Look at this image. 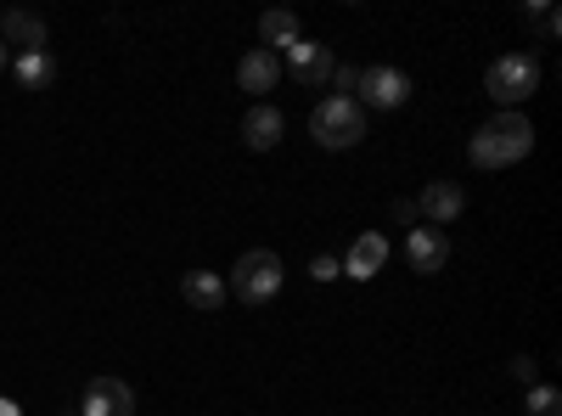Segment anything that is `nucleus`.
I'll list each match as a JSON object with an SVG mask.
<instances>
[{"instance_id": "nucleus-23", "label": "nucleus", "mask_w": 562, "mask_h": 416, "mask_svg": "<svg viewBox=\"0 0 562 416\" xmlns=\"http://www.w3.org/2000/svg\"><path fill=\"white\" fill-rule=\"evenodd\" d=\"M12 68V52H7V45H0V74H7Z\"/></svg>"}, {"instance_id": "nucleus-21", "label": "nucleus", "mask_w": 562, "mask_h": 416, "mask_svg": "<svg viewBox=\"0 0 562 416\" xmlns=\"http://www.w3.org/2000/svg\"><path fill=\"white\" fill-rule=\"evenodd\" d=\"M512 378H518L524 389H535L540 383V360L535 355H518V360H512Z\"/></svg>"}, {"instance_id": "nucleus-9", "label": "nucleus", "mask_w": 562, "mask_h": 416, "mask_svg": "<svg viewBox=\"0 0 562 416\" xmlns=\"http://www.w3.org/2000/svg\"><path fill=\"white\" fill-rule=\"evenodd\" d=\"M461 209H467V192L456 187V180H428V187H422V198H416V214L428 220L434 231H439V225H450Z\"/></svg>"}, {"instance_id": "nucleus-6", "label": "nucleus", "mask_w": 562, "mask_h": 416, "mask_svg": "<svg viewBox=\"0 0 562 416\" xmlns=\"http://www.w3.org/2000/svg\"><path fill=\"white\" fill-rule=\"evenodd\" d=\"M333 68H338V63H333V45H321V40H304V34H299V40L288 45V74H293V79H299L304 90L326 85V79H333Z\"/></svg>"}, {"instance_id": "nucleus-16", "label": "nucleus", "mask_w": 562, "mask_h": 416, "mask_svg": "<svg viewBox=\"0 0 562 416\" xmlns=\"http://www.w3.org/2000/svg\"><path fill=\"white\" fill-rule=\"evenodd\" d=\"M293 40H299V18H293L288 7H276V12L259 18V52H270V45H281V52H288Z\"/></svg>"}, {"instance_id": "nucleus-11", "label": "nucleus", "mask_w": 562, "mask_h": 416, "mask_svg": "<svg viewBox=\"0 0 562 416\" xmlns=\"http://www.w3.org/2000/svg\"><path fill=\"white\" fill-rule=\"evenodd\" d=\"M45 18L12 7V12H0V45H18V52H45Z\"/></svg>"}, {"instance_id": "nucleus-24", "label": "nucleus", "mask_w": 562, "mask_h": 416, "mask_svg": "<svg viewBox=\"0 0 562 416\" xmlns=\"http://www.w3.org/2000/svg\"><path fill=\"white\" fill-rule=\"evenodd\" d=\"M0 416H18V411H12V405H7V400H0Z\"/></svg>"}, {"instance_id": "nucleus-15", "label": "nucleus", "mask_w": 562, "mask_h": 416, "mask_svg": "<svg viewBox=\"0 0 562 416\" xmlns=\"http://www.w3.org/2000/svg\"><path fill=\"white\" fill-rule=\"evenodd\" d=\"M12 79L23 90H52L57 85V57L52 52H18L12 57Z\"/></svg>"}, {"instance_id": "nucleus-12", "label": "nucleus", "mask_w": 562, "mask_h": 416, "mask_svg": "<svg viewBox=\"0 0 562 416\" xmlns=\"http://www.w3.org/2000/svg\"><path fill=\"white\" fill-rule=\"evenodd\" d=\"M281 130H288V119H281L270 102H254L248 119H243V147H248V153H270V147L281 142Z\"/></svg>"}, {"instance_id": "nucleus-22", "label": "nucleus", "mask_w": 562, "mask_h": 416, "mask_svg": "<svg viewBox=\"0 0 562 416\" xmlns=\"http://www.w3.org/2000/svg\"><path fill=\"white\" fill-rule=\"evenodd\" d=\"M394 220H400V225H416L422 214H416V203H411V198H394Z\"/></svg>"}, {"instance_id": "nucleus-2", "label": "nucleus", "mask_w": 562, "mask_h": 416, "mask_svg": "<svg viewBox=\"0 0 562 416\" xmlns=\"http://www.w3.org/2000/svg\"><path fill=\"white\" fill-rule=\"evenodd\" d=\"M310 135H315L326 153H349V147L366 142V108L355 97H326L310 113Z\"/></svg>"}, {"instance_id": "nucleus-10", "label": "nucleus", "mask_w": 562, "mask_h": 416, "mask_svg": "<svg viewBox=\"0 0 562 416\" xmlns=\"http://www.w3.org/2000/svg\"><path fill=\"white\" fill-rule=\"evenodd\" d=\"M344 276H355V282H371L383 265H389V237L383 231H360V237L349 243V259H338Z\"/></svg>"}, {"instance_id": "nucleus-7", "label": "nucleus", "mask_w": 562, "mask_h": 416, "mask_svg": "<svg viewBox=\"0 0 562 416\" xmlns=\"http://www.w3.org/2000/svg\"><path fill=\"white\" fill-rule=\"evenodd\" d=\"M79 416H135V389L124 378H90Z\"/></svg>"}, {"instance_id": "nucleus-8", "label": "nucleus", "mask_w": 562, "mask_h": 416, "mask_svg": "<svg viewBox=\"0 0 562 416\" xmlns=\"http://www.w3.org/2000/svg\"><path fill=\"white\" fill-rule=\"evenodd\" d=\"M445 259H450V237H445V231L411 225V237H405V265H411L416 276H434V270H445Z\"/></svg>"}, {"instance_id": "nucleus-3", "label": "nucleus", "mask_w": 562, "mask_h": 416, "mask_svg": "<svg viewBox=\"0 0 562 416\" xmlns=\"http://www.w3.org/2000/svg\"><path fill=\"white\" fill-rule=\"evenodd\" d=\"M225 293L237 299V304H248V310L270 304V299L281 293V259H276L270 248H248L237 265H231V282H225Z\"/></svg>"}, {"instance_id": "nucleus-17", "label": "nucleus", "mask_w": 562, "mask_h": 416, "mask_svg": "<svg viewBox=\"0 0 562 416\" xmlns=\"http://www.w3.org/2000/svg\"><path fill=\"white\" fill-rule=\"evenodd\" d=\"M524 416H562V394H557L551 383H535V389L524 394Z\"/></svg>"}, {"instance_id": "nucleus-4", "label": "nucleus", "mask_w": 562, "mask_h": 416, "mask_svg": "<svg viewBox=\"0 0 562 416\" xmlns=\"http://www.w3.org/2000/svg\"><path fill=\"white\" fill-rule=\"evenodd\" d=\"M484 90L501 102V113H518V102H529L535 90H540V63H535L529 52H506V57L490 63Z\"/></svg>"}, {"instance_id": "nucleus-13", "label": "nucleus", "mask_w": 562, "mask_h": 416, "mask_svg": "<svg viewBox=\"0 0 562 416\" xmlns=\"http://www.w3.org/2000/svg\"><path fill=\"white\" fill-rule=\"evenodd\" d=\"M180 299L192 304L198 315H220V304H225V276H214V270H186Z\"/></svg>"}, {"instance_id": "nucleus-18", "label": "nucleus", "mask_w": 562, "mask_h": 416, "mask_svg": "<svg viewBox=\"0 0 562 416\" xmlns=\"http://www.w3.org/2000/svg\"><path fill=\"white\" fill-rule=\"evenodd\" d=\"M524 23H535L546 40H557V29H562V18H557V7H524Z\"/></svg>"}, {"instance_id": "nucleus-1", "label": "nucleus", "mask_w": 562, "mask_h": 416, "mask_svg": "<svg viewBox=\"0 0 562 416\" xmlns=\"http://www.w3.org/2000/svg\"><path fill=\"white\" fill-rule=\"evenodd\" d=\"M529 153H535L529 113H495L473 142H467V158H473L479 169H512V164H524Z\"/></svg>"}, {"instance_id": "nucleus-20", "label": "nucleus", "mask_w": 562, "mask_h": 416, "mask_svg": "<svg viewBox=\"0 0 562 416\" xmlns=\"http://www.w3.org/2000/svg\"><path fill=\"white\" fill-rule=\"evenodd\" d=\"M310 276H315V282H338V276H344V265H338V254H315V265H310Z\"/></svg>"}, {"instance_id": "nucleus-14", "label": "nucleus", "mask_w": 562, "mask_h": 416, "mask_svg": "<svg viewBox=\"0 0 562 416\" xmlns=\"http://www.w3.org/2000/svg\"><path fill=\"white\" fill-rule=\"evenodd\" d=\"M276 79H281V63H276L270 52H259V45H254V52L237 63V85L248 90L254 102H265V90H276Z\"/></svg>"}, {"instance_id": "nucleus-5", "label": "nucleus", "mask_w": 562, "mask_h": 416, "mask_svg": "<svg viewBox=\"0 0 562 416\" xmlns=\"http://www.w3.org/2000/svg\"><path fill=\"white\" fill-rule=\"evenodd\" d=\"M355 102H360V108H378V113L405 108V102H411V74H400V68H360Z\"/></svg>"}, {"instance_id": "nucleus-19", "label": "nucleus", "mask_w": 562, "mask_h": 416, "mask_svg": "<svg viewBox=\"0 0 562 416\" xmlns=\"http://www.w3.org/2000/svg\"><path fill=\"white\" fill-rule=\"evenodd\" d=\"M326 85H338V90H333V97H355V85H360V68H349V63H338V68H333V79H326Z\"/></svg>"}, {"instance_id": "nucleus-25", "label": "nucleus", "mask_w": 562, "mask_h": 416, "mask_svg": "<svg viewBox=\"0 0 562 416\" xmlns=\"http://www.w3.org/2000/svg\"><path fill=\"white\" fill-rule=\"evenodd\" d=\"M74 416H79V411H74Z\"/></svg>"}]
</instances>
